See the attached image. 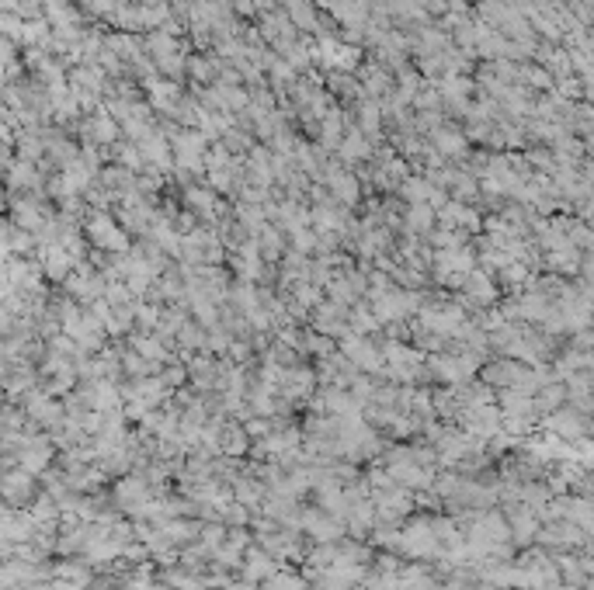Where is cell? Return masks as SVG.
I'll return each mask as SVG.
<instances>
[{"instance_id":"obj_1","label":"cell","mask_w":594,"mask_h":590,"mask_svg":"<svg viewBox=\"0 0 594 590\" xmlns=\"http://www.w3.org/2000/svg\"><path fill=\"white\" fill-rule=\"evenodd\" d=\"M344 355H348L355 365H365V368H376V365H379V358L372 355V344H369V341H358V337H351V341L344 344Z\"/></svg>"},{"instance_id":"obj_2","label":"cell","mask_w":594,"mask_h":590,"mask_svg":"<svg viewBox=\"0 0 594 590\" xmlns=\"http://www.w3.org/2000/svg\"><path fill=\"white\" fill-rule=\"evenodd\" d=\"M247 576L250 580H271L274 576V566H271L268 552H257V548L247 552Z\"/></svg>"},{"instance_id":"obj_3","label":"cell","mask_w":594,"mask_h":590,"mask_svg":"<svg viewBox=\"0 0 594 590\" xmlns=\"http://www.w3.org/2000/svg\"><path fill=\"white\" fill-rule=\"evenodd\" d=\"M247 438L250 434H243V431H229V434H222V452H229V455H240L243 448H247Z\"/></svg>"},{"instance_id":"obj_4","label":"cell","mask_w":594,"mask_h":590,"mask_svg":"<svg viewBox=\"0 0 594 590\" xmlns=\"http://www.w3.org/2000/svg\"><path fill=\"white\" fill-rule=\"evenodd\" d=\"M264 590H303V583L295 580V576H288V573H274V576L264 583Z\"/></svg>"},{"instance_id":"obj_5","label":"cell","mask_w":594,"mask_h":590,"mask_svg":"<svg viewBox=\"0 0 594 590\" xmlns=\"http://www.w3.org/2000/svg\"><path fill=\"white\" fill-rule=\"evenodd\" d=\"M257 497H261V486H257V483H240V486H236V500H240V503H254Z\"/></svg>"}]
</instances>
